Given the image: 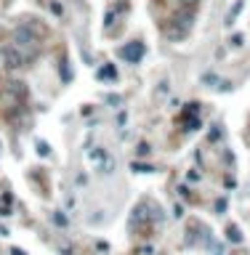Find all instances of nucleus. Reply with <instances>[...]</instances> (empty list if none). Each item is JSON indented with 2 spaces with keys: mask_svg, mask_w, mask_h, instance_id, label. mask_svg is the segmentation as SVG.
<instances>
[{
  "mask_svg": "<svg viewBox=\"0 0 250 255\" xmlns=\"http://www.w3.org/2000/svg\"><path fill=\"white\" fill-rule=\"evenodd\" d=\"M14 43H16V48H35V45L40 43V37H37V32L32 27L22 24V27L14 29Z\"/></svg>",
  "mask_w": 250,
  "mask_h": 255,
  "instance_id": "obj_1",
  "label": "nucleus"
},
{
  "mask_svg": "<svg viewBox=\"0 0 250 255\" xmlns=\"http://www.w3.org/2000/svg\"><path fill=\"white\" fill-rule=\"evenodd\" d=\"M0 58H3V67H8V69H19L24 64V56L19 48H5L3 54H0Z\"/></svg>",
  "mask_w": 250,
  "mask_h": 255,
  "instance_id": "obj_2",
  "label": "nucleus"
},
{
  "mask_svg": "<svg viewBox=\"0 0 250 255\" xmlns=\"http://www.w3.org/2000/svg\"><path fill=\"white\" fill-rule=\"evenodd\" d=\"M120 56L125 58V61H130V64H136V61H141V56H144V43H128L125 48H120Z\"/></svg>",
  "mask_w": 250,
  "mask_h": 255,
  "instance_id": "obj_3",
  "label": "nucleus"
},
{
  "mask_svg": "<svg viewBox=\"0 0 250 255\" xmlns=\"http://www.w3.org/2000/svg\"><path fill=\"white\" fill-rule=\"evenodd\" d=\"M242 8H245V0H234V5L226 11V16H223V24H226V27H232V24L237 22V19H240Z\"/></svg>",
  "mask_w": 250,
  "mask_h": 255,
  "instance_id": "obj_4",
  "label": "nucleus"
},
{
  "mask_svg": "<svg viewBox=\"0 0 250 255\" xmlns=\"http://www.w3.org/2000/svg\"><path fill=\"white\" fill-rule=\"evenodd\" d=\"M98 168H101V173H112V168H115V160H112V157L107 154L101 162H98Z\"/></svg>",
  "mask_w": 250,
  "mask_h": 255,
  "instance_id": "obj_5",
  "label": "nucleus"
},
{
  "mask_svg": "<svg viewBox=\"0 0 250 255\" xmlns=\"http://www.w3.org/2000/svg\"><path fill=\"white\" fill-rule=\"evenodd\" d=\"M226 237H229V242H242V234H240V228H237V226L226 228Z\"/></svg>",
  "mask_w": 250,
  "mask_h": 255,
  "instance_id": "obj_6",
  "label": "nucleus"
},
{
  "mask_svg": "<svg viewBox=\"0 0 250 255\" xmlns=\"http://www.w3.org/2000/svg\"><path fill=\"white\" fill-rule=\"evenodd\" d=\"M242 40H245V37H242V35H234L232 40H229V45H234V48H240V45H242Z\"/></svg>",
  "mask_w": 250,
  "mask_h": 255,
  "instance_id": "obj_7",
  "label": "nucleus"
},
{
  "mask_svg": "<svg viewBox=\"0 0 250 255\" xmlns=\"http://www.w3.org/2000/svg\"><path fill=\"white\" fill-rule=\"evenodd\" d=\"M37 152H40V154H48V143H45V141H37Z\"/></svg>",
  "mask_w": 250,
  "mask_h": 255,
  "instance_id": "obj_8",
  "label": "nucleus"
},
{
  "mask_svg": "<svg viewBox=\"0 0 250 255\" xmlns=\"http://www.w3.org/2000/svg\"><path fill=\"white\" fill-rule=\"evenodd\" d=\"M54 221H56V224H59V226H67V218H64V215H62V213H56V215H54Z\"/></svg>",
  "mask_w": 250,
  "mask_h": 255,
  "instance_id": "obj_9",
  "label": "nucleus"
},
{
  "mask_svg": "<svg viewBox=\"0 0 250 255\" xmlns=\"http://www.w3.org/2000/svg\"><path fill=\"white\" fill-rule=\"evenodd\" d=\"M149 152H152V149H149V143H141V146H139V154H149Z\"/></svg>",
  "mask_w": 250,
  "mask_h": 255,
  "instance_id": "obj_10",
  "label": "nucleus"
},
{
  "mask_svg": "<svg viewBox=\"0 0 250 255\" xmlns=\"http://www.w3.org/2000/svg\"><path fill=\"white\" fill-rule=\"evenodd\" d=\"M11 255H27V253H24L22 247H11Z\"/></svg>",
  "mask_w": 250,
  "mask_h": 255,
  "instance_id": "obj_11",
  "label": "nucleus"
},
{
  "mask_svg": "<svg viewBox=\"0 0 250 255\" xmlns=\"http://www.w3.org/2000/svg\"><path fill=\"white\" fill-rule=\"evenodd\" d=\"M179 3H184V5H189V3H197V0H179Z\"/></svg>",
  "mask_w": 250,
  "mask_h": 255,
  "instance_id": "obj_12",
  "label": "nucleus"
}]
</instances>
